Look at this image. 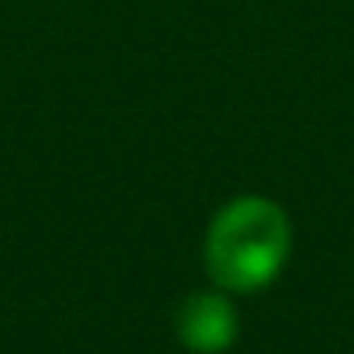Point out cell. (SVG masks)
<instances>
[{"instance_id": "7a4b0ae2", "label": "cell", "mask_w": 354, "mask_h": 354, "mask_svg": "<svg viewBox=\"0 0 354 354\" xmlns=\"http://www.w3.org/2000/svg\"><path fill=\"white\" fill-rule=\"evenodd\" d=\"M177 333L195 354H219L236 337V313L223 295H192L177 313Z\"/></svg>"}, {"instance_id": "6da1fadb", "label": "cell", "mask_w": 354, "mask_h": 354, "mask_svg": "<svg viewBox=\"0 0 354 354\" xmlns=\"http://www.w3.org/2000/svg\"><path fill=\"white\" fill-rule=\"evenodd\" d=\"M288 250V226L268 202L243 198L230 205L209 236V271L223 288L254 292L268 285Z\"/></svg>"}]
</instances>
